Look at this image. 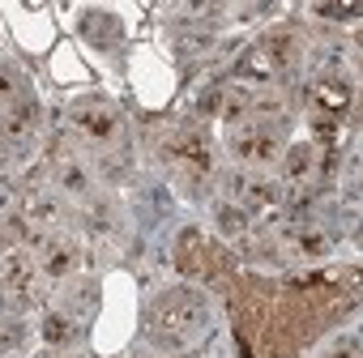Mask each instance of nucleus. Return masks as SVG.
<instances>
[{"label": "nucleus", "instance_id": "5701e85b", "mask_svg": "<svg viewBox=\"0 0 363 358\" xmlns=\"http://www.w3.org/2000/svg\"><path fill=\"white\" fill-rule=\"evenodd\" d=\"M214 218H218V231H223L227 239H235L240 231H248V214H244L240 205H231V201H223V205L214 209Z\"/></svg>", "mask_w": 363, "mask_h": 358}, {"label": "nucleus", "instance_id": "9b49d317", "mask_svg": "<svg viewBox=\"0 0 363 358\" xmlns=\"http://www.w3.org/2000/svg\"><path fill=\"white\" fill-rule=\"evenodd\" d=\"M39 132H43V107L35 94H26L0 111V145L5 149H26L39 141Z\"/></svg>", "mask_w": 363, "mask_h": 358}, {"label": "nucleus", "instance_id": "6e6552de", "mask_svg": "<svg viewBox=\"0 0 363 358\" xmlns=\"http://www.w3.org/2000/svg\"><path fill=\"white\" fill-rule=\"evenodd\" d=\"M354 107V81H346V73H320L308 90V120L312 132L320 141H333L346 128V115Z\"/></svg>", "mask_w": 363, "mask_h": 358}, {"label": "nucleus", "instance_id": "b1692460", "mask_svg": "<svg viewBox=\"0 0 363 358\" xmlns=\"http://www.w3.org/2000/svg\"><path fill=\"white\" fill-rule=\"evenodd\" d=\"M329 358H359V333L337 337V345H333V354H329Z\"/></svg>", "mask_w": 363, "mask_h": 358}, {"label": "nucleus", "instance_id": "ddd939ff", "mask_svg": "<svg viewBox=\"0 0 363 358\" xmlns=\"http://www.w3.org/2000/svg\"><path fill=\"white\" fill-rule=\"evenodd\" d=\"M99 299H103V282H94V277H86V273H73V277L60 282V294L52 299V307H56L60 316H69L73 324L90 328L94 316H99Z\"/></svg>", "mask_w": 363, "mask_h": 358}, {"label": "nucleus", "instance_id": "4468645a", "mask_svg": "<svg viewBox=\"0 0 363 358\" xmlns=\"http://www.w3.org/2000/svg\"><path fill=\"white\" fill-rule=\"evenodd\" d=\"M35 286H39V265L35 256H26L22 248H13L9 256H0V307H18V303H30L35 299Z\"/></svg>", "mask_w": 363, "mask_h": 358}, {"label": "nucleus", "instance_id": "6ab92c4d", "mask_svg": "<svg viewBox=\"0 0 363 358\" xmlns=\"http://www.w3.org/2000/svg\"><path fill=\"white\" fill-rule=\"evenodd\" d=\"M60 218H65V205L52 197V192H30L26 205H22V226H35V231H60Z\"/></svg>", "mask_w": 363, "mask_h": 358}, {"label": "nucleus", "instance_id": "20e7f679", "mask_svg": "<svg viewBox=\"0 0 363 358\" xmlns=\"http://www.w3.org/2000/svg\"><path fill=\"white\" fill-rule=\"evenodd\" d=\"M291 124H286V107L278 111H248L240 120H231L223 128V145L240 166H274L286 149Z\"/></svg>", "mask_w": 363, "mask_h": 358}, {"label": "nucleus", "instance_id": "f257e3e1", "mask_svg": "<svg viewBox=\"0 0 363 358\" xmlns=\"http://www.w3.org/2000/svg\"><path fill=\"white\" fill-rule=\"evenodd\" d=\"M175 269L214 286L227 303L244 358H299L342 316L354 311V269L320 273H252L201 226H184L175 239Z\"/></svg>", "mask_w": 363, "mask_h": 358}, {"label": "nucleus", "instance_id": "7ed1b4c3", "mask_svg": "<svg viewBox=\"0 0 363 358\" xmlns=\"http://www.w3.org/2000/svg\"><path fill=\"white\" fill-rule=\"evenodd\" d=\"M141 324V294H137V277L128 269H111L103 277V299H99V316L90 324V345L94 354H120L133 333Z\"/></svg>", "mask_w": 363, "mask_h": 358}, {"label": "nucleus", "instance_id": "4be33fe9", "mask_svg": "<svg viewBox=\"0 0 363 358\" xmlns=\"http://www.w3.org/2000/svg\"><path fill=\"white\" fill-rule=\"evenodd\" d=\"M60 188H65L69 197H77V201H90V192H94L90 171H86L82 162H65V166H60Z\"/></svg>", "mask_w": 363, "mask_h": 358}, {"label": "nucleus", "instance_id": "412c9836", "mask_svg": "<svg viewBox=\"0 0 363 358\" xmlns=\"http://www.w3.org/2000/svg\"><path fill=\"white\" fill-rule=\"evenodd\" d=\"M30 94V86H26V73L13 64V60H5L0 56V111H5L9 103H18V98H26Z\"/></svg>", "mask_w": 363, "mask_h": 358}, {"label": "nucleus", "instance_id": "aec40b11", "mask_svg": "<svg viewBox=\"0 0 363 358\" xmlns=\"http://www.w3.org/2000/svg\"><path fill=\"white\" fill-rule=\"evenodd\" d=\"M82 333H86V328L73 324L69 316H60L56 307H48V311L39 316V341H43L48 350H69V345H77Z\"/></svg>", "mask_w": 363, "mask_h": 358}, {"label": "nucleus", "instance_id": "f8f14e48", "mask_svg": "<svg viewBox=\"0 0 363 358\" xmlns=\"http://www.w3.org/2000/svg\"><path fill=\"white\" fill-rule=\"evenodd\" d=\"M35 265H39V277H52V282H65L77 273L82 265V243L73 231H48L39 239V252H35Z\"/></svg>", "mask_w": 363, "mask_h": 358}, {"label": "nucleus", "instance_id": "423d86ee", "mask_svg": "<svg viewBox=\"0 0 363 358\" xmlns=\"http://www.w3.org/2000/svg\"><path fill=\"white\" fill-rule=\"evenodd\" d=\"M303 56H308L303 30L299 26H274L248 47V56L240 60V73L244 77H291L303 64Z\"/></svg>", "mask_w": 363, "mask_h": 358}, {"label": "nucleus", "instance_id": "39448f33", "mask_svg": "<svg viewBox=\"0 0 363 358\" xmlns=\"http://www.w3.org/2000/svg\"><path fill=\"white\" fill-rule=\"evenodd\" d=\"M158 158L171 166V179L189 197H197L210 184V171H214V137L201 120H184L179 128H171V137L158 145Z\"/></svg>", "mask_w": 363, "mask_h": 358}, {"label": "nucleus", "instance_id": "f3484780", "mask_svg": "<svg viewBox=\"0 0 363 358\" xmlns=\"http://www.w3.org/2000/svg\"><path fill=\"white\" fill-rule=\"evenodd\" d=\"M320 154H325V145H320L316 137H295V141H286V149H282V158H278V162H282V179L308 192V184L316 179V171H320Z\"/></svg>", "mask_w": 363, "mask_h": 358}, {"label": "nucleus", "instance_id": "0eeeda50", "mask_svg": "<svg viewBox=\"0 0 363 358\" xmlns=\"http://www.w3.org/2000/svg\"><path fill=\"white\" fill-rule=\"evenodd\" d=\"M128 86L137 94V103L145 111H162L171 98H175V86H179V73L175 64L167 60V52H158L154 43H141L133 47L128 56Z\"/></svg>", "mask_w": 363, "mask_h": 358}, {"label": "nucleus", "instance_id": "a211bd4d", "mask_svg": "<svg viewBox=\"0 0 363 358\" xmlns=\"http://www.w3.org/2000/svg\"><path fill=\"white\" fill-rule=\"evenodd\" d=\"M48 73H52V81L65 86V90L90 86V81H94V69L82 60V52H77L73 43H56V47L48 52Z\"/></svg>", "mask_w": 363, "mask_h": 358}, {"label": "nucleus", "instance_id": "9d476101", "mask_svg": "<svg viewBox=\"0 0 363 358\" xmlns=\"http://www.w3.org/2000/svg\"><path fill=\"white\" fill-rule=\"evenodd\" d=\"M0 18L9 22V35L26 56H43V52L56 47V22H52L48 9H39V5H5Z\"/></svg>", "mask_w": 363, "mask_h": 358}, {"label": "nucleus", "instance_id": "f03ea898", "mask_svg": "<svg viewBox=\"0 0 363 358\" xmlns=\"http://www.w3.org/2000/svg\"><path fill=\"white\" fill-rule=\"evenodd\" d=\"M141 333L162 354H193L210 341L214 316L210 299L197 286H167L145 299L141 307Z\"/></svg>", "mask_w": 363, "mask_h": 358}, {"label": "nucleus", "instance_id": "2eb2a0df", "mask_svg": "<svg viewBox=\"0 0 363 358\" xmlns=\"http://www.w3.org/2000/svg\"><path fill=\"white\" fill-rule=\"evenodd\" d=\"M77 30L94 52H120L124 47V22L116 9H103V5L77 9Z\"/></svg>", "mask_w": 363, "mask_h": 358}, {"label": "nucleus", "instance_id": "1a4fd4ad", "mask_svg": "<svg viewBox=\"0 0 363 358\" xmlns=\"http://www.w3.org/2000/svg\"><path fill=\"white\" fill-rule=\"evenodd\" d=\"M69 124H73L77 137H86L94 145H116L124 137V115H120V107L107 94H82V98H73Z\"/></svg>", "mask_w": 363, "mask_h": 358}, {"label": "nucleus", "instance_id": "dca6fc26", "mask_svg": "<svg viewBox=\"0 0 363 358\" xmlns=\"http://www.w3.org/2000/svg\"><path fill=\"white\" fill-rule=\"evenodd\" d=\"M231 205H240L244 214H278L282 209V188L274 179L261 175H231Z\"/></svg>", "mask_w": 363, "mask_h": 358}]
</instances>
